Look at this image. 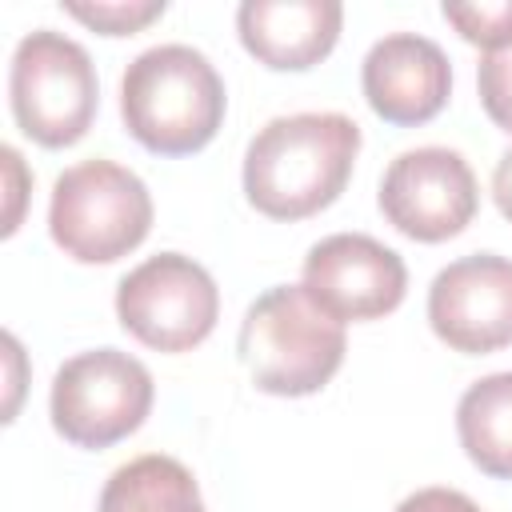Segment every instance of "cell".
<instances>
[{"mask_svg":"<svg viewBox=\"0 0 512 512\" xmlns=\"http://www.w3.org/2000/svg\"><path fill=\"white\" fill-rule=\"evenodd\" d=\"M360 128L344 112L268 120L244 152V196L268 220H304L328 208L356 164Z\"/></svg>","mask_w":512,"mask_h":512,"instance_id":"obj_1","label":"cell"},{"mask_svg":"<svg viewBox=\"0 0 512 512\" xmlns=\"http://www.w3.org/2000/svg\"><path fill=\"white\" fill-rule=\"evenodd\" d=\"M224 80L212 60L188 44L140 52L120 80L124 128L156 156L200 152L224 120Z\"/></svg>","mask_w":512,"mask_h":512,"instance_id":"obj_2","label":"cell"},{"mask_svg":"<svg viewBox=\"0 0 512 512\" xmlns=\"http://www.w3.org/2000/svg\"><path fill=\"white\" fill-rule=\"evenodd\" d=\"M240 360L260 392L312 396L344 364V324L328 316L304 284H276L240 320Z\"/></svg>","mask_w":512,"mask_h":512,"instance_id":"obj_3","label":"cell"},{"mask_svg":"<svg viewBox=\"0 0 512 512\" xmlns=\"http://www.w3.org/2000/svg\"><path fill=\"white\" fill-rule=\"evenodd\" d=\"M152 228V196L144 180L112 160H84L56 176L48 232L64 256L80 264H112L128 256Z\"/></svg>","mask_w":512,"mask_h":512,"instance_id":"obj_4","label":"cell"},{"mask_svg":"<svg viewBox=\"0 0 512 512\" xmlns=\"http://www.w3.org/2000/svg\"><path fill=\"white\" fill-rule=\"evenodd\" d=\"M8 100L20 132L32 136L36 144L44 148L76 144L92 128L100 104L92 56L84 52V44H76L64 32L52 28L28 32L12 52Z\"/></svg>","mask_w":512,"mask_h":512,"instance_id":"obj_5","label":"cell"},{"mask_svg":"<svg viewBox=\"0 0 512 512\" xmlns=\"http://www.w3.org/2000/svg\"><path fill=\"white\" fill-rule=\"evenodd\" d=\"M152 392V376L136 356L120 348L80 352L52 376V428L76 448H108L144 424Z\"/></svg>","mask_w":512,"mask_h":512,"instance_id":"obj_6","label":"cell"},{"mask_svg":"<svg viewBox=\"0 0 512 512\" xmlns=\"http://www.w3.org/2000/svg\"><path fill=\"white\" fill-rule=\"evenodd\" d=\"M116 316L140 344L156 352H188L216 328L220 292L208 268L192 256L160 252L120 280Z\"/></svg>","mask_w":512,"mask_h":512,"instance_id":"obj_7","label":"cell"},{"mask_svg":"<svg viewBox=\"0 0 512 512\" xmlns=\"http://www.w3.org/2000/svg\"><path fill=\"white\" fill-rule=\"evenodd\" d=\"M480 192L468 160L452 148L400 152L380 180V212L388 224L420 244H440L464 232L476 216Z\"/></svg>","mask_w":512,"mask_h":512,"instance_id":"obj_8","label":"cell"},{"mask_svg":"<svg viewBox=\"0 0 512 512\" xmlns=\"http://www.w3.org/2000/svg\"><path fill=\"white\" fill-rule=\"evenodd\" d=\"M404 288H408L404 260L388 244L364 232L324 236L304 256V292L340 324L396 312Z\"/></svg>","mask_w":512,"mask_h":512,"instance_id":"obj_9","label":"cell"},{"mask_svg":"<svg viewBox=\"0 0 512 512\" xmlns=\"http://www.w3.org/2000/svg\"><path fill=\"white\" fill-rule=\"evenodd\" d=\"M432 332L464 356L512 344V260L476 252L436 272L428 288Z\"/></svg>","mask_w":512,"mask_h":512,"instance_id":"obj_10","label":"cell"},{"mask_svg":"<svg viewBox=\"0 0 512 512\" xmlns=\"http://www.w3.org/2000/svg\"><path fill=\"white\" fill-rule=\"evenodd\" d=\"M372 112L388 124H428L452 92V68L436 40L416 32H392L376 40L360 68Z\"/></svg>","mask_w":512,"mask_h":512,"instance_id":"obj_11","label":"cell"},{"mask_svg":"<svg viewBox=\"0 0 512 512\" xmlns=\"http://www.w3.org/2000/svg\"><path fill=\"white\" fill-rule=\"evenodd\" d=\"M344 8L336 0H244L236 8L240 44L280 72L320 64L340 36Z\"/></svg>","mask_w":512,"mask_h":512,"instance_id":"obj_12","label":"cell"},{"mask_svg":"<svg viewBox=\"0 0 512 512\" xmlns=\"http://www.w3.org/2000/svg\"><path fill=\"white\" fill-rule=\"evenodd\" d=\"M456 432L484 476L512 480V372H492L460 396Z\"/></svg>","mask_w":512,"mask_h":512,"instance_id":"obj_13","label":"cell"},{"mask_svg":"<svg viewBox=\"0 0 512 512\" xmlns=\"http://www.w3.org/2000/svg\"><path fill=\"white\" fill-rule=\"evenodd\" d=\"M100 512H204V500L180 460L148 452L108 476Z\"/></svg>","mask_w":512,"mask_h":512,"instance_id":"obj_14","label":"cell"},{"mask_svg":"<svg viewBox=\"0 0 512 512\" xmlns=\"http://www.w3.org/2000/svg\"><path fill=\"white\" fill-rule=\"evenodd\" d=\"M444 20L456 24V32L468 44H480L484 52L512 44V0H500V4H444Z\"/></svg>","mask_w":512,"mask_h":512,"instance_id":"obj_15","label":"cell"},{"mask_svg":"<svg viewBox=\"0 0 512 512\" xmlns=\"http://www.w3.org/2000/svg\"><path fill=\"white\" fill-rule=\"evenodd\" d=\"M476 84H480V104L492 116V124H500L512 136V44L480 56Z\"/></svg>","mask_w":512,"mask_h":512,"instance_id":"obj_16","label":"cell"},{"mask_svg":"<svg viewBox=\"0 0 512 512\" xmlns=\"http://www.w3.org/2000/svg\"><path fill=\"white\" fill-rule=\"evenodd\" d=\"M68 16L92 24L104 36H132L140 32L148 20H156L164 12V0H144V4H64Z\"/></svg>","mask_w":512,"mask_h":512,"instance_id":"obj_17","label":"cell"},{"mask_svg":"<svg viewBox=\"0 0 512 512\" xmlns=\"http://www.w3.org/2000/svg\"><path fill=\"white\" fill-rule=\"evenodd\" d=\"M396 512H480V504L456 488H420L396 504Z\"/></svg>","mask_w":512,"mask_h":512,"instance_id":"obj_18","label":"cell"},{"mask_svg":"<svg viewBox=\"0 0 512 512\" xmlns=\"http://www.w3.org/2000/svg\"><path fill=\"white\" fill-rule=\"evenodd\" d=\"M492 200H496V208L512 220V148L500 156V164H496V172H492Z\"/></svg>","mask_w":512,"mask_h":512,"instance_id":"obj_19","label":"cell"}]
</instances>
